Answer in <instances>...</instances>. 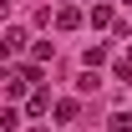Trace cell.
Instances as JSON below:
<instances>
[{
	"label": "cell",
	"mask_w": 132,
	"mask_h": 132,
	"mask_svg": "<svg viewBox=\"0 0 132 132\" xmlns=\"http://www.w3.org/2000/svg\"><path fill=\"white\" fill-rule=\"evenodd\" d=\"M76 26H81V10L76 5H61L56 10V31H76Z\"/></svg>",
	"instance_id": "6da1fadb"
},
{
	"label": "cell",
	"mask_w": 132,
	"mask_h": 132,
	"mask_svg": "<svg viewBox=\"0 0 132 132\" xmlns=\"http://www.w3.org/2000/svg\"><path fill=\"white\" fill-rule=\"evenodd\" d=\"M20 46H26V31H15V26H10L5 36H0V56H15Z\"/></svg>",
	"instance_id": "7a4b0ae2"
},
{
	"label": "cell",
	"mask_w": 132,
	"mask_h": 132,
	"mask_svg": "<svg viewBox=\"0 0 132 132\" xmlns=\"http://www.w3.org/2000/svg\"><path fill=\"white\" fill-rule=\"evenodd\" d=\"M26 112H31V117H46V112H51V97H46V92H36V97H31V107H26Z\"/></svg>",
	"instance_id": "3957f363"
},
{
	"label": "cell",
	"mask_w": 132,
	"mask_h": 132,
	"mask_svg": "<svg viewBox=\"0 0 132 132\" xmlns=\"http://www.w3.org/2000/svg\"><path fill=\"white\" fill-rule=\"evenodd\" d=\"M81 61H86V66H102V61H107V46H86Z\"/></svg>",
	"instance_id": "277c9868"
},
{
	"label": "cell",
	"mask_w": 132,
	"mask_h": 132,
	"mask_svg": "<svg viewBox=\"0 0 132 132\" xmlns=\"http://www.w3.org/2000/svg\"><path fill=\"white\" fill-rule=\"evenodd\" d=\"M92 26H112V10L107 5H92Z\"/></svg>",
	"instance_id": "5b68a950"
},
{
	"label": "cell",
	"mask_w": 132,
	"mask_h": 132,
	"mask_svg": "<svg viewBox=\"0 0 132 132\" xmlns=\"http://www.w3.org/2000/svg\"><path fill=\"white\" fill-rule=\"evenodd\" d=\"M0 127H5V132H15V127H20V112H15V107H10V112H0Z\"/></svg>",
	"instance_id": "8992f818"
},
{
	"label": "cell",
	"mask_w": 132,
	"mask_h": 132,
	"mask_svg": "<svg viewBox=\"0 0 132 132\" xmlns=\"http://www.w3.org/2000/svg\"><path fill=\"white\" fill-rule=\"evenodd\" d=\"M107 132H132V122H127L122 112H117V117H107Z\"/></svg>",
	"instance_id": "52a82bcc"
},
{
	"label": "cell",
	"mask_w": 132,
	"mask_h": 132,
	"mask_svg": "<svg viewBox=\"0 0 132 132\" xmlns=\"http://www.w3.org/2000/svg\"><path fill=\"white\" fill-rule=\"evenodd\" d=\"M10 5H15V0H0V10H10Z\"/></svg>",
	"instance_id": "ba28073f"
}]
</instances>
